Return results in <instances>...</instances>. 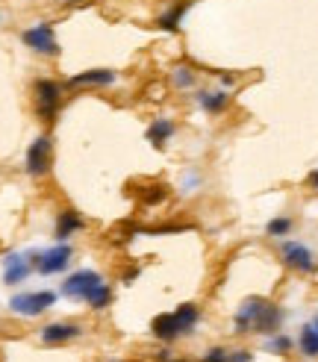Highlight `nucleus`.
Returning <instances> with one entry per match:
<instances>
[{
  "mask_svg": "<svg viewBox=\"0 0 318 362\" xmlns=\"http://www.w3.org/2000/svg\"><path fill=\"white\" fill-rule=\"evenodd\" d=\"M283 310L265 298H248L233 318L236 333H259V336H274L280 333Z\"/></svg>",
  "mask_w": 318,
  "mask_h": 362,
  "instance_id": "1",
  "label": "nucleus"
},
{
  "mask_svg": "<svg viewBox=\"0 0 318 362\" xmlns=\"http://www.w3.org/2000/svg\"><path fill=\"white\" fill-rule=\"evenodd\" d=\"M33 95H36V115L45 124H53L59 115V106H62V86L50 77H38L33 86Z\"/></svg>",
  "mask_w": 318,
  "mask_h": 362,
  "instance_id": "2",
  "label": "nucleus"
},
{
  "mask_svg": "<svg viewBox=\"0 0 318 362\" xmlns=\"http://www.w3.org/2000/svg\"><path fill=\"white\" fill-rule=\"evenodd\" d=\"M56 303V294L53 292H21L9 301V310L24 318H38L42 312H47L50 306Z\"/></svg>",
  "mask_w": 318,
  "mask_h": 362,
  "instance_id": "3",
  "label": "nucleus"
},
{
  "mask_svg": "<svg viewBox=\"0 0 318 362\" xmlns=\"http://www.w3.org/2000/svg\"><path fill=\"white\" fill-rule=\"evenodd\" d=\"M71 257H74L71 245H65V241H59V245H53V248L42 250V253H33V265H36V271H38V274L50 277V274H62L65 268L71 265Z\"/></svg>",
  "mask_w": 318,
  "mask_h": 362,
  "instance_id": "4",
  "label": "nucleus"
},
{
  "mask_svg": "<svg viewBox=\"0 0 318 362\" xmlns=\"http://www.w3.org/2000/svg\"><path fill=\"white\" fill-rule=\"evenodd\" d=\"M21 38L33 53H42V56H59V50H62L50 21H38L36 27H30V30H24Z\"/></svg>",
  "mask_w": 318,
  "mask_h": 362,
  "instance_id": "5",
  "label": "nucleus"
},
{
  "mask_svg": "<svg viewBox=\"0 0 318 362\" xmlns=\"http://www.w3.org/2000/svg\"><path fill=\"white\" fill-rule=\"evenodd\" d=\"M53 165V142L50 136H38L30 147H26V174L30 177H47Z\"/></svg>",
  "mask_w": 318,
  "mask_h": 362,
  "instance_id": "6",
  "label": "nucleus"
},
{
  "mask_svg": "<svg viewBox=\"0 0 318 362\" xmlns=\"http://www.w3.org/2000/svg\"><path fill=\"white\" fill-rule=\"evenodd\" d=\"M280 259L286 268L298 274H312L315 271V257L307 245H301V241H283L280 245Z\"/></svg>",
  "mask_w": 318,
  "mask_h": 362,
  "instance_id": "7",
  "label": "nucleus"
},
{
  "mask_svg": "<svg viewBox=\"0 0 318 362\" xmlns=\"http://www.w3.org/2000/svg\"><path fill=\"white\" fill-rule=\"evenodd\" d=\"M98 283H103V277L98 271H91V268H80V271L65 277L62 294H65V298H74V301H86V294L95 289Z\"/></svg>",
  "mask_w": 318,
  "mask_h": 362,
  "instance_id": "8",
  "label": "nucleus"
},
{
  "mask_svg": "<svg viewBox=\"0 0 318 362\" xmlns=\"http://www.w3.org/2000/svg\"><path fill=\"white\" fill-rule=\"evenodd\" d=\"M33 253H9V257L3 259V283L6 286H18L24 283L26 277H30L33 271Z\"/></svg>",
  "mask_w": 318,
  "mask_h": 362,
  "instance_id": "9",
  "label": "nucleus"
},
{
  "mask_svg": "<svg viewBox=\"0 0 318 362\" xmlns=\"http://www.w3.org/2000/svg\"><path fill=\"white\" fill-rule=\"evenodd\" d=\"M118 80V71H112V68H89V71H80V74H74L71 80H68V86H74V89H106V86H112Z\"/></svg>",
  "mask_w": 318,
  "mask_h": 362,
  "instance_id": "10",
  "label": "nucleus"
},
{
  "mask_svg": "<svg viewBox=\"0 0 318 362\" xmlns=\"http://www.w3.org/2000/svg\"><path fill=\"white\" fill-rule=\"evenodd\" d=\"M83 336V327L74 324V321H53L42 330V342L45 345H65Z\"/></svg>",
  "mask_w": 318,
  "mask_h": 362,
  "instance_id": "11",
  "label": "nucleus"
},
{
  "mask_svg": "<svg viewBox=\"0 0 318 362\" xmlns=\"http://www.w3.org/2000/svg\"><path fill=\"white\" fill-rule=\"evenodd\" d=\"M83 227H86V221L77 209H62L56 216V230H53V236H56V241H68L74 233L83 230Z\"/></svg>",
  "mask_w": 318,
  "mask_h": 362,
  "instance_id": "12",
  "label": "nucleus"
},
{
  "mask_svg": "<svg viewBox=\"0 0 318 362\" xmlns=\"http://www.w3.org/2000/svg\"><path fill=\"white\" fill-rule=\"evenodd\" d=\"M151 330H153V336H156L159 342H174V339L183 336V330H180V324H177V315H174V312L156 315L153 324H151Z\"/></svg>",
  "mask_w": 318,
  "mask_h": 362,
  "instance_id": "13",
  "label": "nucleus"
},
{
  "mask_svg": "<svg viewBox=\"0 0 318 362\" xmlns=\"http://www.w3.org/2000/svg\"><path fill=\"white\" fill-rule=\"evenodd\" d=\"M192 6V0H177L174 6H171L168 12H162L159 15V30H165V33H177L180 30V24H183V15H186V9Z\"/></svg>",
  "mask_w": 318,
  "mask_h": 362,
  "instance_id": "14",
  "label": "nucleus"
},
{
  "mask_svg": "<svg viewBox=\"0 0 318 362\" xmlns=\"http://www.w3.org/2000/svg\"><path fill=\"white\" fill-rule=\"evenodd\" d=\"M174 121L171 118H153L151 121V127H148V142L153 144V147H165V142L174 136Z\"/></svg>",
  "mask_w": 318,
  "mask_h": 362,
  "instance_id": "15",
  "label": "nucleus"
},
{
  "mask_svg": "<svg viewBox=\"0 0 318 362\" xmlns=\"http://www.w3.org/2000/svg\"><path fill=\"white\" fill-rule=\"evenodd\" d=\"M197 103H201V110H206L209 115H218L227 110L230 95L227 91H197Z\"/></svg>",
  "mask_w": 318,
  "mask_h": 362,
  "instance_id": "16",
  "label": "nucleus"
},
{
  "mask_svg": "<svg viewBox=\"0 0 318 362\" xmlns=\"http://www.w3.org/2000/svg\"><path fill=\"white\" fill-rule=\"evenodd\" d=\"M174 315H177V324L183 330V336H189V333L197 327V321H201V310H197V303H180L174 310Z\"/></svg>",
  "mask_w": 318,
  "mask_h": 362,
  "instance_id": "17",
  "label": "nucleus"
},
{
  "mask_svg": "<svg viewBox=\"0 0 318 362\" xmlns=\"http://www.w3.org/2000/svg\"><path fill=\"white\" fill-rule=\"evenodd\" d=\"M86 303L91 306V310H106V306L112 303V289L106 286V280H103V283H98L95 289L86 294Z\"/></svg>",
  "mask_w": 318,
  "mask_h": 362,
  "instance_id": "18",
  "label": "nucleus"
},
{
  "mask_svg": "<svg viewBox=\"0 0 318 362\" xmlns=\"http://www.w3.org/2000/svg\"><path fill=\"white\" fill-rule=\"evenodd\" d=\"M298 345H301V354H303V356H318V330L312 327V321L301 330Z\"/></svg>",
  "mask_w": 318,
  "mask_h": 362,
  "instance_id": "19",
  "label": "nucleus"
},
{
  "mask_svg": "<svg viewBox=\"0 0 318 362\" xmlns=\"http://www.w3.org/2000/svg\"><path fill=\"white\" fill-rule=\"evenodd\" d=\"M265 233H268L271 239H283V236H289V233H292V218H286V216L271 218L268 227H265Z\"/></svg>",
  "mask_w": 318,
  "mask_h": 362,
  "instance_id": "20",
  "label": "nucleus"
},
{
  "mask_svg": "<svg viewBox=\"0 0 318 362\" xmlns=\"http://www.w3.org/2000/svg\"><path fill=\"white\" fill-rule=\"evenodd\" d=\"M171 80H174L177 89H192L195 86V71L189 68V65H177L174 74H171Z\"/></svg>",
  "mask_w": 318,
  "mask_h": 362,
  "instance_id": "21",
  "label": "nucleus"
},
{
  "mask_svg": "<svg viewBox=\"0 0 318 362\" xmlns=\"http://www.w3.org/2000/svg\"><path fill=\"white\" fill-rule=\"evenodd\" d=\"M265 347H268V354H289L292 351V339L289 336H283V333H274V336L268 339V345H265Z\"/></svg>",
  "mask_w": 318,
  "mask_h": 362,
  "instance_id": "22",
  "label": "nucleus"
},
{
  "mask_svg": "<svg viewBox=\"0 0 318 362\" xmlns=\"http://www.w3.org/2000/svg\"><path fill=\"white\" fill-rule=\"evenodd\" d=\"M201 362H230V351L227 347H209V351L201 356Z\"/></svg>",
  "mask_w": 318,
  "mask_h": 362,
  "instance_id": "23",
  "label": "nucleus"
},
{
  "mask_svg": "<svg viewBox=\"0 0 318 362\" xmlns=\"http://www.w3.org/2000/svg\"><path fill=\"white\" fill-rule=\"evenodd\" d=\"M230 362H254L250 351H230Z\"/></svg>",
  "mask_w": 318,
  "mask_h": 362,
  "instance_id": "24",
  "label": "nucleus"
},
{
  "mask_svg": "<svg viewBox=\"0 0 318 362\" xmlns=\"http://www.w3.org/2000/svg\"><path fill=\"white\" fill-rule=\"evenodd\" d=\"M307 183H310V189H315V192H318V171H312V174H310Z\"/></svg>",
  "mask_w": 318,
  "mask_h": 362,
  "instance_id": "25",
  "label": "nucleus"
},
{
  "mask_svg": "<svg viewBox=\"0 0 318 362\" xmlns=\"http://www.w3.org/2000/svg\"><path fill=\"white\" fill-rule=\"evenodd\" d=\"M221 83H224V86H233L236 77H233V74H221Z\"/></svg>",
  "mask_w": 318,
  "mask_h": 362,
  "instance_id": "26",
  "label": "nucleus"
},
{
  "mask_svg": "<svg viewBox=\"0 0 318 362\" xmlns=\"http://www.w3.org/2000/svg\"><path fill=\"white\" fill-rule=\"evenodd\" d=\"M132 277H139V268H130V271L124 274V280H127V283H130V280H132Z\"/></svg>",
  "mask_w": 318,
  "mask_h": 362,
  "instance_id": "27",
  "label": "nucleus"
},
{
  "mask_svg": "<svg viewBox=\"0 0 318 362\" xmlns=\"http://www.w3.org/2000/svg\"><path fill=\"white\" fill-rule=\"evenodd\" d=\"M59 3H65V6H77V3H89V0H59Z\"/></svg>",
  "mask_w": 318,
  "mask_h": 362,
  "instance_id": "28",
  "label": "nucleus"
},
{
  "mask_svg": "<svg viewBox=\"0 0 318 362\" xmlns=\"http://www.w3.org/2000/svg\"><path fill=\"white\" fill-rule=\"evenodd\" d=\"M168 362H189V359H174V356H171V359H168Z\"/></svg>",
  "mask_w": 318,
  "mask_h": 362,
  "instance_id": "29",
  "label": "nucleus"
},
{
  "mask_svg": "<svg viewBox=\"0 0 318 362\" xmlns=\"http://www.w3.org/2000/svg\"><path fill=\"white\" fill-rule=\"evenodd\" d=\"M312 327H315V330H318V315H315V318H312Z\"/></svg>",
  "mask_w": 318,
  "mask_h": 362,
  "instance_id": "30",
  "label": "nucleus"
}]
</instances>
